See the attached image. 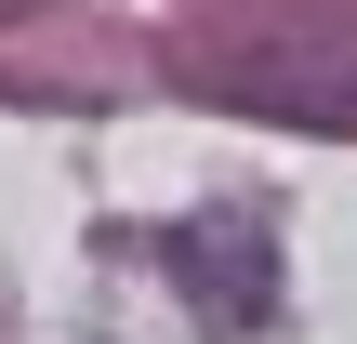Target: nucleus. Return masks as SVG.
Masks as SVG:
<instances>
[{"label": "nucleus", "instance_id": "f257e3e1", "mask_svg": "<svg viewBox=\"0 0 357 344\" xmlns=\"http://www.w3.org/2000/svg\"><path fill=\"white\" fill-rule=\"evenodd\" d=\"M199 93L238 106V119H278V133H357V13H305V27H252V40H212L199 53Z\"/></svg>", "mask_w": 357, "mask_h": 344}, {"label": "nucleus", "instance_id": "f03ea898", "mask_svg": "<svg viewBox=\"0 0 357 344\" xmlns=\"http://www.w3.org/2000/svg\"><path fill=\"white\" fill-rule=\"evenodd\" d=\"M26 13H40V0H0V27H26Z\"/></svg>", "mask_w": 357, "mask_h": 344}]
</instances>
